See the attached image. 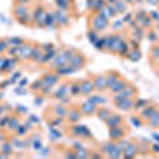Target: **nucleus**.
I'll list each match as a JSON object with an SVG mask.
<instances>
[{"label":"nucleus","instance_id":"obj_1","mask_svg":"<svg viewBox=\"0 0 159 159\" xmlns=\"http://www.w3.org/2000/svg\"><path fill=\"white\" fill-rule=\"evenodd\" d=\"M91 25H92V29L94 31H103L107 28L108 25V21H107V18L104 17L102 14H96L92 16V22H91Z\"/></svg>","mask_w":159,"mask_h":159},{"label":"nucleus","instance_id":"obj_6","mask_svg":"<svg viewBox=\"0 0 159 159\" xmlns=\"http://www.w3.org/2000/svg\"><path fill=\"white\" fill-rule=\"evenodd\" d=\"M84 55L82 54H73L72 57H71L70 61H69V64H70V67L72 69H79L81 67H83V64H84Z\"/></svg>","mask_w":159,"mask_h":159},{"label":"nucleus","instance_id":"obj_9","mask_svg":"<svg viewBox=\"0 0 159 159\" xmlns=\"http://www.w3.org/2000/svg\"><path fill=\"white\" fill-rule=\"evenodd\" d=\"M126 85H127V83L124 81V80H123V79H119L116 82V83L114 84V85L110 87V90H111V92H114V93H117V92L119 93V92L121 91Z\"/></svg>","mask_w":159,"mask_h":159},{"label":"nucleus","instance_id":"obj_13","mask_svg":"<svg viewBox=\"0 0 159 159\" xmlns=\"http://www.w3.org/2000/svg\"><path fill=\"white\" fill-rule=\"evenodd\" d=\"M148 121H150V125H152L153 127H159V110H156L154 112Z\"/></svg>","mask_w":159,"mask_h":159},{"label":"nucleus","instance_id":"obj_3","mask_svg":"<svg viewBox=\"0 0 159 159\" xmlns=\"http://www.w3.org/2000/svg\"><path fill=\"white\" fill-rule=\"evenodd\" d=\"M80 110H81L82 115H85V116H90V115L97 112L98 110V107L97 105L91 101H86L84 103L81 104V107H80Z\"/></svg>","mask_w":159,"mask_h":159},{"label":"nucleus","instance_id":"obj_12","mask_svg":"<svg viewBox=\"0 0 159 159\" xmlns=\"http://www.w3.org/2000/svg\"><path fill=\"white\" fill-rule=\"evenodd\" d=\"M10 120H11V116H10V115H2V116L0 117V129H7Z\"/></svg>","mask_w":159,"mask_h":159},{"label":"nucleus","instance_id":"obj_18","mask_svg":"<svg viewBox=\"0 0 159 159\" xmlns=\"http://www.w3.org/2000/svg\"><path fill=\"white\" fill-rule=\"evenodd\" d=\"M18 4H28L30 2V0H17Z\"/></svg>","mask_w":159,"mask_h":159},{"label":"nucleus","instance_id":"obj_7","mask_svg":"<svg viewBox=\"0 0 159 159\" xmlns=\"http://www.w3.org/2000/svg\"><path fill=\"white\" fill-rule=\"evenodd\" d=\"M82 116H83V115H82L80 108H74V109L72 108L67 112V116L66 117L68 118V120L71 123H76L82 118Z\"/></svg>","mask_w":159,"mask_h":159},{"label":"nucleus","instance_id":"obj_10","mask_svg":"<svg viewBox=\"0 0 159 159\" xmlns=\"http://www.w3.org/2000/svg\"><path fill=\"white\" fill-rule=\"evenodd\" d=\"M20 124H21V123H20V118L18 116L11 117L7 129L11 130V132H16V129L20 126Z\"/></svg>","mask_w":159,"mask_h":159},{"label":"nucleus","instance_id":"obj_11","mask_svg":"<svg viewBox=\"0 0 159 159\" xmlns=\"http://www.w3.org/2000/svg\"><path fill=\"white\" fill-rule=\"evenodd\" d=\"M97 114H98V117L102 121H107V119L110 117L111 112H110L109 109L104 108V107H100V109L97 110Z\"/></svg>","mask_w":159,"mask_h":159},{"label":"nucleus","instance_id":"obj_8","mask_svg":"<svg viewBox=\"0 0 159 159\" xmlns=\"http://www.w3.org/2000/svg\"><path fill=\"white\" fill-rule=\"evenodd\" d=\"M122 122V118L120 117V115H110V117L107 119V125L111 129V127H115V126H120Z\"/></svg>","mask_w":159,"mask_h":159},{"label":"nucleus","instance_id":"obj_14","mask_svg":"<svg viewBox=\"0 0 159 159\" xmlns=\"http://www.w3.org/2000/svg\"><path fill=\"white\" fill-rule=\"evenodd\" d=\"M12 152H13V148H12L11 143L4 142L3 144H2V148H1V153L3 154V155H6L7 157L10 154H12Z\"/></svg>","mask_w":159,"mask_h":159},{"label":"nucleus","instance_id":"obj_16","mask_svg":"<svg viewBox=\"0 0 159 159\" xmlns=\"http://www.w3.org/2000/svg\"><path fill=\"white\" fill-rule=\"evenodd\" d=\"M9 49V43L7 39H0V54L6 52Z\"/></svg>","mask_w":159,"mask_h":159},{"label":"nucleus","instance_id":"obj_15","mask_svg":"<svg viewBox=\"0 0 159 159\" xmlns=\"http://www.w3.org/2000/svg\"><path fill=\"white\" fill-rule=\"evenodd\" d=\"M7 43L12 46H21L22 43H25V40L19 37H12V38H9V39H7Z\"/></svg>","mask_w":159,"mask_h":159},{"label":"nucleus","instance_id":"obj_5","mask_svg":"<svg viewBox=\"0 0 159 159\" xmlns=\"http://www.w3.org/2000/svg\"><path fill=\"white\" fill-rule=\"evenodd\" d=\"M42 82H43V85L46 86V87H52L54 86L58 81V76L57 74H54V73H46L43 74L42 76Z\"/></svg>","mask_w":159,"mask_h":159},{"label":"nucleus","instance_id":"obj_17","mask_svg":"<svg viewBox=\"0 0 159 159\" xmlns=\"http://www.w3.org/2000/svg\"><path fill=\"white\" fill-rule=\"evenodd\" d=\"M6 109H7V108L3 106V105H2V104H0V117H1L2 115H3V112L6 111Z\"/></svg>","mask_w":159,"mask_h":159},{"label":"nucleus","instance_id":"obj_4","mask_svg":"<svg viewBox=\"0 0 159 159\" xmlns=\"http://www.w3.org/2000/svg\"><path fill=\"white\" fill-rule=\"evenodd\" d=\"M93 84H94V88L98 91H104L107 88V81H106V75H94L93 79Z\"/></svg>","mask_w":159,"mask_h":159},{"label":"nucleus","instance_id":"obj_2","mask_svg":"<svg viewBox=\"0 0 159 159\" xmlns=\"http://www.w3.org/2000/svg\"><path fill=\"white\" fill-rule=\"evenodd\" d=\"M94 88V84H93V81L92 80H84L80 83V93L81 94H84V96H88L90 94L92 91H93Z\"/></svg>","mask_w":159,"mask_h":159}]
</instances>
